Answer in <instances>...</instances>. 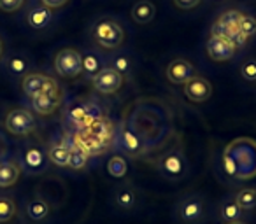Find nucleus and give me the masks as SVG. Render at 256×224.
<instances>
[{
	"label": "nucleus",
	"mask_w": 256,
	"mask_h": 224,
	"mask_svg": "<svg viewBox=\"0 0 256 224\" xmlns=\"http://www.w3.org/2000/svg\"><path fill=\"white\" fill-rule=\"evenodd\" d=\"M62 102V95H50V93H40V95L34 96L32 98V107L37 114L48 116L53 114L54 110L58 109Z\"/></svg>",
	"instance_id": "nucleus-13"
},
{
	"label": "nucleus",
	"mask_w": 256,
	"mask_h": 224,
	"mask_svg": "<svg viewBox=\"0 0 256 224\" xmlns=\"http://www.w3.org/2000/svg\"><path fill=\"white\" fill-rule=\"evenodd\" d=\"M93 86L96 91L104 93V95H112L123 84V75L118 70H114L112 67H106L102 70H98L93 75Z\"/></svg>",
	"instance_id": "nucleus-6"
},
{
	"label": "nucleus",
	"mask_w": 256,
	"mask_h": 224,
	"mask_svg": "<svg viewBox=\"0 0 256 224\" xmlns=\"http://www.w3.org/2000/svg\"><path fill=\"white\" fill-rule=\"evenodd\" d=\"M137 202V193L130 186H123L116 193V205L123 210H130Z\"/></svg>",
	"instance_id": "nucleus-20"
},
{
	"label": "nucleus",
	"mask_w": 256,
	"mask_h": 224,
	"mask_svg": "<svg viewBox=\"0 0 256 224\" xmlns=\"http://www.w3.org/2000/svg\"><path fill=\"white\" fill-rule=\"evenodd\" d=\"M6 128L18 137H26L36 130V119L26 109H12L6 116Z\"/></svg>",
	"instance_id": "nucleus-5"
},
{
	"label": "nucleus",
	"mask_w": 256,
	"mask_h": 224,
	"mask_svg": "<svg viewBox=\"0 0 256 224\" xmlns=\"http://www.w3.org/2000/svg\"><path fill=\"white\" fill-rule=\"evenodd\" d=\"M240 74L244 79L254 82L256 81V60H248L240 68Z\"/></svg>",
	"instance_id": "nucleus-30"
},
{
	"label": "nucleus",
	"mask_w": 256,
	"mask_h": 224,
	"mask_svg": "<svg viewBox=\"0 0 256 224\" xmlns=\"http://www.w3.org/2000/svg\"><path fill=\"white\" fill-rule=\"evenodd\" d=\"M107 170H109V174L112 175V177L121 179V177H124V175H126L128 165H126V161H124V158L112 156L109 160V163H107Z\"/></svg>",
	"instance_id": "nucleus-24"
},
{
	"label": "nucleus",
	"mask_w": 256,
	"mask_h": 224,
	"mask_svg": "<svg viewBox=\"0 0 256 224\" xmlns=\"http://www.w3.org/2000/svg\"><path fill=\"white\" fill-rule=\"evenodd\" d=\"M23 4H25V0H0V9L6 12H14Z\"/></svg>",
	"instance_id": "nucleus-32"
},
{
	"label": "nucleus",
	"mask_w": 256,
	"mask_h": 224,
	"mask_svg": "<svg viewBox=\"0 0 256 224\" xmlns=\"http://www.w3.org/2000/svg\"><path fill=\"white\" fill-rule=\"evenodd\" d=\"M104 118L102 116V109H100L96 103H86V118H84V128L88 125H92L93 121H96V119Z\"/></svg>",
	"instance_id": "nucleus-29"
},
{
	"label": "nucleus",
	"mask_w": 256,
	"mask_h": 224,
	"mask_svg": "<svg viewBox=\"0 0 256 224\" xmlns=\"http://www.w3.org/2000/svg\"><path fill=\"white\" fill-rule=\"evenodd\" d=\"M204 203L200 198L196 196H190V198L182 200V203L179 205V217L181 221L188 224H195L198 223L200 219L204 217Z\"/></svg>",
	"instance_id": "nucleus-10"
},
{
	"label": "nucleus",
	"mask_w": 256,
	"mask_h": 224,
	"mask_svg": "<svg viewBox=\"0 0 256 224\" xmlns=\"http://www.w3.org/2000/svg\"><path fill=\"white\" fill-rule=\"evenodd\" d=\"M70 118L74 119L78 125H84V118H86V103H78L70 109Z\"/></svg>",
	"instance_id": "nucleus-31"
},
{
	"label": "nucleus",
	"mask_w": 256,
	"mask_h": 224,
	"mask_svg": "<svg viewBox=\"0 0 256 224\" xmlns=\"http://www.w3.org/2000/svg\"><path fill=\"white\" fill-rule=\"evenodd\" d=\"M238 33L246 39H251L252 35H256V18L242 12L240 23H238Z\"/></svg>",
	"instance_id": "nucleus-25"
},
{
	"label": "nucleus",
	"mask_w": 256,
	"mask_h": 224,
	"mask_svg": "<svg viewBox=\"0 0 256 224\" xmlns=\"http://www.w3.org/2000/svg\"><path fill=\"white\" fill-rule=\"evenodd\" d=\"M20 179V167L12 161L0 163V188H11Z\"/></svg>",
	"instance_id": "nucleus-17"
},
{
	"label": "nucleus",
	"mask_w": 256,
	"mask_h": 224,
	"mask_svg": "<svg viewBox=\"0 0 256 224\" xmlns=\"http://www.w3.org/2000/svg\"><path fill=\"white\" fill-rule=\"evenodd\" d=\"M98 70H102V61H100V58L92 53L84 54V56H82V72H86V74H90V75H95Z\"/></svg>",
	"instance_id": "nucleus-28"
},
{
	"label": "nucleus",
	"mask_w": 256,
	"mask_h": 224,
	"mask_svg": "<svg viewBox=\"0 0 256 224\" xmlns=\"http://www.w3.org/2000/svg\"><path fill=\"white\" fill-rule=\"evenodd\" d=\"M202 0H174V4L178 5L179 9H193L200 4Z\"/></svg>",
	"instance_id": "nucleus-34"
},
{
	"label": "nucleus",
	"mask_w": 256,
	"mask_h": 224,
	"mask_svg": "<svg viewBox=\"0 0 256 224\" xmlns=\"http://www.w3.org/2000/svg\"><path fill=\"white\" fill-rule=\"evenodd\" d=\"M53 19V14H51V9H48L46 5H37V7H32L26 14V21L32 28L40 30L44 26H48Z\"/></svg>",
	"instance_id": "nucleus-15"
},
{
	"label": "nucleus",
	"mask_w": 256,
	"mask_h": 224,
	"mask_svg": "<svg viewBox=\"0 0 256 224\" xmlns=\"http://www.w3.org/2000/svg\"><path fill=\"white\" fill-rule=\"evenodd\" d=\"M48 160L54 163L56 167H68V156H70V149L65 144H53L48 149Z\"/></svg>",
	"instance_id": "nucleus-18"
},
{
	"label": "nucleus",
	"mask_w": 256,
	"mask_h": 224,
	"mask_svg": "<svg viewBox=\"0 0 256 224\" xmlns=\"http://www.w3.org/2000/svg\"><path fill=\"white\" fill-rule=\"evenodd\" d=\"M221 219L224 223H235V221L242 219V209L235 200H226L221 205Z\"/></svg>",
	"instance_id": "nucleus-21"
},
{
	"label": "nucleus",
	"mask_w": 256,
	"mask_h": 224,
	"mask_svg": "<svg viewBox=\"0 0 256 224\" xmlns=\"http://www.w3.org/2000/svg\"><path fill=\"white\" fill-rule=\"evenodd\" d=\"M2 53H4V44H2V40H0V56H2Z\"/></svg>",
	"instance_id": "nucleus-36"
},
{
	"label": "nucleus",
	"mask_w": 256,
	"mask_h": 224,
	"mask_svg": "<svg viewBox=\"0 0 256 224\" xmlns=\"http://www.w3.org/2000/svg\"><path fill=\"white\" fill-rule=\"evenodd\" d=\"M54 70L62 75V77H78L82 72V56L79 51L72 49V47H65V49L58 51L54 56Z\"/></svg>",
	"instance_id": "nucleus-3"
},
{
	"label": "nucleus",
	"mask_w": 256,
	"mask_h": 224,
	"mask_svg": "<svg viewBox=\"0 0 256 224\" xmlns=\"http://www.w3.org/2000/svg\"><path fill=\"white\" fill-rule=\"evenodd\" d=\"M160 170L164 172L165 177L168 179H181L186 174V163L184 158L179 153H168L162 158Z\"/></svg>",
	"instance_id": "nucleus-11"
},
{
	"label": "nucleus",
	"mask_w": 256,
	"mask_h": 224,
	"mask_svg": "<svg viewBox=\"0 0 256 224\" xmlns=\"http://www.w3.org/2000/svg\"><path fill=\"white\" fill-rule=\"evenodd\" d=\"M40 2H42L48 9H58V7H62V5L67 4L68 0H40Z\"/></svg>",
	"instance_id": "nucleus-35"
},
{
	"label": "nucleus",
	"mask_w": 256,
	"mask_h": 224,
	"mask_svg": "<svg viewBox=\"0 0 256 224\" xmlns=\"http://www.w3.org/2000/svg\"><path fill=\"white\" fill-rule=\"evenodd\" d=\"M242 12L240 11H226L216 19L212 26V35L223 37L235 44V46H244L248 42L246 37L238 33V23H240Z\"/></svg>",
	"instance_id": "nucleus-1"
},
{
	"label": "nucleus",
	"mask_w": 256,
	"mask_h": 224,
	"mask_svg": "<svg viewBox=\"0 0 256 224\" xmlns=\"http://www.w3.org/2000/svg\"><path fill=\"white\" fill-rule=\"evenodd\" d=\"M22 88L26 96L34 98V96L40 95V93H50V95H62L60 86L54 79L48 77L44 74H26L23 77Z\"/></svg>",
	"instance_id": "nucleus-4"
},
{
	"label": "nucleus",
	"mask_w": 256,
	"mask_h": 224,
	"mask_svg": "<svg viewBox=\"0 0 256 224\" xmlns=\"http://www.w3.org/2000/svg\"><path fill=\"white\" fill-rule=\"evenodd\" d=\"M16 214V205L8 196H0V223H8Z\"/></svg>",
	"instance_id": "nucleus-27"
},
{
	"label": "nucleus",
	"mask_w": 256,
	"mask_h": 224,
	"mask_svg": "<svg viewBox=\"0 0 256 224\" xmlns=\"http://www.w3.org/2000/svg\"><path fill=\"white\" fill-rule=\"evenodd\" d=\"M120 144L130 156H140L144 153V142L137 137L136 132H132L130 128H123L120 132Z\"/></svg>",
	"instance_id": "nucleus-14"
},
{
	"label": "nucleus",
	"mask_w": 256,
	"mask_h": 224,
	"mask_svg": "<svg viewBox=\"0 0 256 224\" xmlns=\"http://www.w3.org/2000/svg\"><path fill=\"white\" fill-rule=\"evenodd\" d=\"M226 224H246L244 221H235V223H226Z\"/></svg>",
	"instance_id": "nucleus-37"
},
{
	"label": "nucleus",
	"mask_w": 256,
	"mask_h": 224,
	"mask_svg": "<svg viewBox=\"0 0 256 224\" xmlns=\"http://www.w3.org/2000/svg\"><path fill=\"white\" fill-rule=\"evenodd\" d=\"M48 165V154L40 147L30 146L23 153V167L28 174H40L46 170Z\"/></svg>",
	"instance_id": "nucleus-9"
},
{
	"label": "nucleus",
	"mask_w": 256,
	"mask_h": 224,
	"mask_svg": "<svg viewBox=\"0 0 256 224\" xmlns=\"http://www.w3.org/2000/svg\"><path fill=\"white\" fill-rule=\"evenodd\" d=\"M167 77L174 84H186L190 79L195 77V68L186 60H174L167 67Z\"/></svg>",
	"instance_id": "nucleus-12"
},
{
	"label": "nucleus",
	"mask_w": 256,
	"mask_h": 224,
	"mask_svg": "<svg viewBox=\"0 0 256 224\" xmlns=\"http://www.w3.org/2000/svg\"><path fill=\"white\" fill-rule=\"evenodd\" d=\"M130 67H132V63H130V60H128L126 56H118L114 58V70H118L121 75L126 74L128 70H130Z\"/></svg>",
	"instance_id": "nucleus-33"
},
{
	"label": "nucleus",
	"mask_w": 256,
	"mask_h": 224,
	"mask_svg": "<svg viewBox=\"0 0 256 224\" xmlns=\"http://www.w3.org/2000/svg\"><path fill=\"white\" fill-rule=\"evenodd\" d=\"M68 149H70L68 167H70L72 170H82V168L86 167V163H88V154H86L81 147L76 146V144L72 147H68Z\"/></svg>",
	"instance_id": "nucleus-23"
},
{
	"label": "nucleus",
	"mask_w": 256,
	"mask_h": 224,
	"mask_svg": "<svg viewBox=\"0 0 256 224\" xmlns=\"http://www.w3.org/2000/svg\"><path fill=\"white\" fill-rule=\"evenodd\" d=\"M235 202L242 210H251L256 207V191L251 188H244L235 195Z\"/></svg>",
	"instance_id": "nucleus-22"
},
{
	"label": "nucleus",
	"mask_w": 256,
	"mask_h": 224,
	"mask_svg": "<svg viewBox=\"0 0 256 224\" xmlns=\"http://www.w3.org/2000/svg\"><path fill=\"white\" fill-rule=\"evenodd\" d=\"M184 95L188 96V100H192V102H206V100L210 98V95H212V86H210V82L207 81V79L204 77H193L190 79L188 82L184 84Z\"/></svg>",
	"instance_id": "nucleus-8"
},
{
	"label": "nucleus",
	"mask_w": 256,
	"mask_h": 224,
	"mask_svg": "<svg viewBox=\"0 0 256 224\" xmlns=\"http://www.w3.org/2000/svg\"><path fill=\"white\" fill-rule=\"evenodd\" d=\"M8 70L12 75H25L28 70V60L23 56H11L8 60Z\"/></svg>",
	"instance_id": "nucleus-26"
},
{
	"label": "nucleus",
	"mask_w": 256,
	"mask_h": 224,
	"mask_svg": "<svg viewBox=\"0 0 256 224\" xmlns=\"http://www.w3.org/2000/svg\"><path fill=\"white\" fill-rule=\"evenodd\" d=\"M154 14H156V9H154V5L151 4L150 0H139L132 9L134 21H137L139 25L150 23L154 18Z\"/></svg>",
	"instance_id": "nucleus-16"
},
{
	"label": "nucleus",
	"mask_w": 256,
	"mask_h": 224,
	"mask_svg": "<svg viewBox=\"0 0 256 224\" xmlns=\"http://www.w3.org/2000/svg\"><path fill=\"white\" fill-rule=\"evenodd\" d=\"M235 49H237V46H235L232 40L223 39V37L210 35V39L207 40V54H209L210 60H214V61L230 60L235 54Z\"/></svg>",
	"instance_id": "nucleus-7"
},
{
	"label": "nucleus",
	"mask_w": 256,
	"mask_h": 224,
	"mask_svg": "<svg viewBox=\"0 0 256 224\" xmlns=\"http://www.w3.org/2000/svg\"><path fill=\"white\" fill-rule=\"evenodd\" d=\"M26 214L32 221H42L50 214V205L42 198H32L26 203Z\"/></svg>",
	"instance_id": "nucleus-19"
},
{
	"label": "nucleus",
	"mask_w": 256,
	"mask_h": 224,
	"mask_svg": "<svg viewBox=\"0 0 256 224\" xmlns=\"http://www.w3.org/2000/svg\"><path fill=\"white\" fill-rule=\"evenodd\" d=\"M93 40L106 49H114L123 42V28L114 19H102L93 26Z\"/></svg>",
	"instance_id": "nucleus-2"
}]
</instances>
